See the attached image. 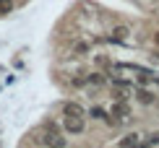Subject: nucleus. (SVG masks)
I'll list each match as a JSON object with an SVG mask.
<instances>
[{
	"label": "nucleus",
	"mask_w": 159,
	"mask_h": 148,
	"mask_svg": "<svg viewBox=\"0 0 159 148\" xmlns=\"http://www.w3.org/2000/svg\"><path fill=\"white\" fill-rule=\"evenodd\" d=\"M128 39H130V29L125 24H115L107 34V42H112V44H128Z\"/></svg>",
	"instance_id": "nucleus-1"
},
{
	"label": "nucleus",
	"mask_w": 159,
	"mask_h": 148,
	"mask_svg": "<svg viewBox=\"0 0 159 148\" xmlns=\"http://www.w3.org/2000/svg\"><path fill=\"white\" fill-rule=\"evenodd\" d=\"M37 140H39L44 148H68V140L63 138V133H50V130H44V135L37 138Z\"/></svg>",
	"instance_id": "nucleus-2"
},
{
	"label": "nucleus",
	"mask_w": 159,
	"mask_h": 148,
	"mask_svg": "<svg viewBox=\"0 0 159 148\" xmlns=\"http://www.w3.org/2000/svg\"><path fill=\"white\" fill-rule=\"evenodd\" d=\"M63 127H65V133H70V135H81V133L86 130V117H65Z\"/></svg>",
	"instance_id": "nucleus-3"
},
{
	"label": "nucleus",
	"mask_w": 159,
	"mask_h": 148,
	"mask_svg": "<svg viewBox=\"0 0 159 148\" xmlns=\"http://www.w3.org/2000/svg\"><path fill=\"white\" fill-rule=\"evenodd\" d=\"M63 117H86V109L78 102H65L63 104Z\"/></svg>",
	"instance_id": "nucleus-4"
},
{
	"label": "nucleus",
	"mask_w": 159,
	"mask_h": 148,
	"mask_svg": "<svg viewBox=\"0 0 159 148\" xmlns=\"http://www.w3.org/2000/svg\"><path fill=\"white\" fill-rule=\"evenodd\" d=\"M136 102H138V104H143V107H151V104L157 102V96L146 89V86H138V89H136Z\"/></svg>",
	"instance_id": "nucleus-5"
},
{
	"label": "nucleus",
	"mask_w": 159,
	"mask_h": 148,
	"mask_svg": "<svg viewBox=\"0 0 159 148\" xmlns=\"http://www.w3.org/2000/svg\"><path fill=\"white\" fill-rule=\"evenodd\" d=\"M107 73L104 70H91V73H86V86H104L107 83Z\"/></svg>",
	"instance_id": "nucleus-6"
},
{
	"label": "nucleus",
	"mask_w": 159,
	"mask_h": 148,
	"mask_svg": "<svg viewBox=\"0 0 159 148\" xmlns=\"http://www.w3.org/2000/svg\"><path fill=\"white\" fill-rule=\"evenodd\" d=\"M70 52H73L76 57H86V55L91 52V42H86V39H76V42H73V50H70Z\"/></svg>",
	"instance_id": "nucleus-7"
},
{
	"label": "nucleus",
	"mask_w": 159,
	"mask_h": 148,
	"mask_svg": "<svg viewBox=\"0 0 159 148\" xmlns=\"http://www.w3.org/2000/svg\"><path fill=\"white\" fill-rule=\"evenodd\" d=\"M141 140H143L141 133H128V135L120 140V148H136L138 143H141Z\"/></svg>",
	"instance_id": "nucleus-8"
},
{
	"label": "nucleus",
	"mask_w": 159,
	"mask_h": 148,
	"mask_svg": "<svg viewBox=\"0 0 159 148\" xmlns=\"http://www.w3.org/2000/svg\"><path fill=\"white\" fill-rule=\"evenodd\" d=\"M110 114H115V117L125 120V117H128V104H125V102H115V104H112V112H110Z\"/></svg>",
	"instance_id": "nucleus-9"
},
{
	"label": "nucleus",
	"mask_w": 159,
	"mask_h": 148,
	"mask_svg": "<svg viewBox=\"0 0 159 148\" xmlns=\"http://www.w3.org/2000/svg\"><path fill=\"white\" fill-rule=\"evenodd\" d=\"M112 96H115V102H128V99H130V94H128V89H123V86H120V89H115V91H112Z\"/></svg>",
	"instance_id": "nucleus-10"
},
{
	"label": "nucleus",
	"mask_w": 159,
	"mask_h": 148,
	"mask_svg": "<svg viewBox=\"0 0 159 148\" xmlns=\"http://www.w3.org/2000/svg\"><path fill=\"white\" fill-rule=\"evenodd\" d=\"M89 117H91V120H104V117H107V109H102V107H91V109H89Z\"/></svg>",
	"instance_id": "nucleus-11"
},
{
	"label": "nucleus",
	"mask_w": 159,
	"mask_h": 148,
	"mask_svg": "<svg viewBox=\"0 0 159 148\" xmlns=\"http://www.w3.org/2000/svg\"><path fill=\"white\" fill-rule=\"evenodd\" d=\"M143 143H146L149 148H157V146H159V130H157V133H149V135L143 138Z\"/></svg>",
	"instance_id": "nucleus-12"
},
{
	"label": "nucleus",
	"mask_w": 159,
	"mask_h": 148,
	"mask_svg": "<svg viewBox=\"0 0 159 148\" xmlns=\"http://www.w3.org/2000/svg\"><path fill=\"white\" fill-rule=\"evenodd\" d=\"M13 13V0H0V16Z\"/></svg>",
	"instance_id": "nucleus-13"
},
{
	"label": "nucleus",
	"mask_w": 159,
	"mask_h": 148,
	"mask_svg": "<svg viewBox=\"0 0 159 148\" xmlns=\"http://www.w3.org/2000/svg\"><path fill=\"white\" fill-rule=\"evenodd\" d=\"M94 60H97V68H99V70H104V68H110V60H107V57H102V55H97Z\"/></svg>",
	"instance_id": "nucleus-14"
},
{
	"label": "nucleus",
	"mask_w": 159,
	"mask_h": 148,
	"mask_svg": "<svg viewBox=\"0 0 159 148\" xmlns=\"http://www.w3.org/2000/svg\"><path fill=\"white\" fill-rule=\"evenodd\" d=\"M73 86H76V89H84V86H86V76H81V78H73Z\"/></svg>",
	"instance_id": "nucleus-15"
},
{
	"label": "nucleus",
	"mask_w": 159,
	"mask_h": 148,
	"mask_svg": "<svg viewBox=\"0 0 159 148\" xmlns=\"http://www.w3.org/2000/svg\"><path fill=\"white\" fill-rule=\"evenodd\" d=\"M154 44L159 47V31H157V34H154Z\"/></svg>",
	"instance_id": "nucleus-16"
}]
</instances>
